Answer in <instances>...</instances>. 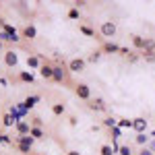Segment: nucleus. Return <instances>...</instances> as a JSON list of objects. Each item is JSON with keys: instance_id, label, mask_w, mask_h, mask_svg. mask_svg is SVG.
<instances>
[{"instance_id": "obj_1", "label": "nucleus", "mask_w": 155, "mask_h": 155, "mask_svg": "<svg viewBox=\"0 0 155 155\" xmlns=\"http://www.w3.org/2000/svg\"><path fill=\"white\" fill-rule=\"evenodd\" d=\"M0 29H2L4 33H8V35H11V41H12V44H19V41H21V35L17 33V29H15L12 25H8L4 19H0Z\"/></svg>"}, {"instance_id": "obj_2", "label": "nucleus", "mask_w": 155, "mask_h": 155, "mask_svg": "<svg viewBox=\"0 0 155 155\" xmlns=\"http://www.w3.org/2000/svg\"><path fill=\"white\" fill-rule=\"evenodd\" d=\"M74 95L79 97V99H85V101H91V89H89V85H85V83L74 85Z\"/></svg>"}, {"instance_id": "obj_3", "label": "nucleus", "mask_w": 155, "mask_h": 155, "mask_svg": "<svg viewBox=\"0 0 155 155\" xmlns=\"http://www.w3.org/2000/svg\"><path fill=\"white\" fill-rule=\"evenodd\" d=\"M85 64H87V60L85 58H72L68 62V71L71 72H83L85 71Z\"/></svg>"}, {"instance_id": "obj_4", "label": "nucleus", "mask_w": 155, "mask_h": 155, "mask_svg": "<svg viewBox=\"0 0 155 155\" xmlns=\"http://www.w3.org/2000/svg\"><path fill=\"white\" fill-rule=\"evenodd\" d=\"M4 64L8 66V68H17V64H19V56H17V52H4Z\"/></svg>"}, {"instance_id": "obj_5", "label": "nucleus", "mask_w": 155, "mask_h": 155, "mask_svg": "<svg viewBox=\"0 0 155 155\" xmlns=\"http://www.w3.org/2000/svg\"><path fill=\"white\" fill-rule=\"evenodd\" d=\"M29 130H31V124L25 122V120H19V122L15 124V132H17V137H25V134H29Z\"/></svg>"}, {"instance_id": "obj_6", "label": "nucleus", "mask_w": 155, "mask_h": 155, "mask_svg": "<svg viewBox=\"0 0 155 155\" xmlns=\"http://www.w3.org/2000/svg\"><path fill=\"white\" fill-rule=\"evenodd\" d=\"M99 31H101V35H104V37H112L114 33H116V25L112 23V21H106V23H101Z\"/></svg>"}, {"instance_id": "obj_7", "label": "nucleus", "mask_w": 155, "mask_h": 155, "mask_svg": "<svg viewBox=\"0 0 155 155\" xmlns=\"http://www.w3.org/2000/svg\"><path fill=\"white\" fill-rule=\"evenodd\" d=\"M21 37H25V39H29V41H31V39H35L37 37V29H35V25H25L23 27V31H21Z\"/></svg>"}, {"instance_id": "obj_8", "label": "nucleus", "mask_w": 155, "mask_h": 155, "mask_svg": "<svg viewBox=\"0 0 155 155\" xmlns=\"http://www.w3.org/2000/svg\"><path fill=\"white\" fill-rule=\"evenodd\" d=\"M41 58H39V54H29L27 56V66L31 68V71H35V68H41Z\"/></svg>"}, {"instance_id": "obj_9", "label": "nucleus", "mask_w": 155, "mask_h": 155, "mask_svg": "<svg viewBox=\"0 0 155 155\" xmlns=\"http://www.w3.org/2000/svg\"><path fill=\"white\" fill-rule=\"evenodd\" d=\"M52 81H56V83H64L66 81V71L62 68V66H54V77H52Z\"/></svg>"}, {"instance_id": "obj_10", "label": "nucleus", "mask_w": 155, "mask_h": 155, "mask_svg": "<svg viewBox=\"0 0 155 155\" xmlns=\"http://www.w3.org/2000/svg\"><path fill=\"white\" fill-rule=\"evenodd\" d=\"M39 74H41L44 79H52V77H54V66L48 64V62H44L41 68H39Z\"/></svg>"}, {"instance_id": "obj_11", "label": "nucleus", "mask_w": 155, "mask_h": 155, "mask_svg": "<svg viewBox=\"0 0 155 155\" xmlns=\"http://www.w3.org/2000/svg\"><path fill=\"white\" fill-rule=\"evenodd\" d=\"M132 128L139 132V134H143V130L147 128V120L145 118H134L132 120Z\"/></svg>"}, {"instance_id": "obj_12", "label": "nucleus", "mask_w": 155, "mask_h": 155, "mask_svg": "<svg viewBox=\"0 0 155 155\" xmlns=\"http://www.w3.org/2000/svg\"><path fill=\"white\" fill-rule=\"evenodd\" d=\"M89 107H91V110H95V112H104V110H106V104H104V99H101V97H95V99H91V101H89Z\"/></svg>"}, {"instance_id": "obj_13", "label": "nucleus", "mask_w": 155, "mask_h": 155, "mask_svg": "<svg viewBox=\"0 0 155 155\" xmlns=\"http://www.w3.org/2000/svg\"><path fill=\"white\" fill-rule=\"evenodd\" d=\"M39 99H41L39 95H29V97H25V99H23V106H25V110L29 112L31 107H35V104L39 101Z\"/></svg>"}, {"instance_id": "obj_14", "label": "nucleus", "mask_w": 155, "mask_h": 155, "mask_svg": "<svg viewBox=\"0 0 155 155\" xmlns=\"http://www.w3.org/2000/svg\"><path fill=\"white\" fill-rule=\"evenodd\" d=\"M15 143H17V145H27V147H33L35 139H33L31 134H25V137H17V139H15Z\"/></svg>"}, {"instance_id": "obj_15", "label": "nucleus", "mask_w": 155, "mask_h": 155, "mask_svg": "<svg viewBox=\"0 0 155 155\" xmlns=\"http://www.w3.org/2000/svg\"><path fill=\"white\" fill-rule=\"evenodd\" d=\"M101 52H106V54H114V52H120V46H118V44H112V41H106V44L101 46Z\"/></svg>"}, {"instance_id": "obj_16", "label": "nucleus", "mask_w": 155, "mask_h": 155, "mask_svg": "<svg viewBox=\"0 0 155 155\" xmlns=\"http://www.w3.org/2000/svg\"><path fill=\"white\" fill-rule=\"evenodd\" d=\"M64 112H66V106L58 101V104H52V114L54 116H64Z\"/></svg>"}, {"instance_id": "obj_17", "label": "nucleus", "mask_w": 155, "mask_h": 155, "mask_svg": "<svg viewBox=\"0 0 155 155\" xmlns=\"http://www.w3.org/2000/svg\"><path fill=\"white\" fill-rule=\"evenodd\" d=\"M79 31H81L83 35H87V37H95V29H91L89 25H85V23L79 25Z\"/></svg>"}, {"instance_id": "obj_18", "label": "nucleus", "mask_w": 155, "mask_h": 155, "mask_svg": "<svg viewBox=\"0 0 155 155\" xmlns=\"http://www.w3.org/2000/svg\"><path fill=\"white\" fill-rule=\"evenodd\" d=\"M19 79H21L23 83H33V81H35L33 72H27V71H21V72H19Z\"/></svg>"}, {"instance_id": "obj_19", "label": "nucleus", "mask_w": 155, "mask_h": 155, "mask_svg": "<svg viewBox=\"0 0 155 155\" xmlns=\"http://www.w3.org/2000/svg\"><path fill=\"white\" fill-rule=\"evenodd\" d=\"M29 134H31L33 139H46V132H44V128H37V126H31Z\"/></svg>"}, {"instance_id": "obj_20", "label": "nucleus", "mask_w": 155, "mask_h": 155, "mask_svg": "<svg viewBox=\"0 0 155 155\" xmlns=\"http://www.w3.org/2000/svg\"><path fill=\"white\" fill-rule=\"evenodd\" d=\"M2 124H4L6 128H11V126H15V124H17V120L12 118L11 114H4V116H2Z\"/></svg>"}, {"instance_id": "obj_21", "label": "nucleus", "mask_w": 155, "mask_h": 155, "mask_svg": "<svg viewBox=\"0 0 155 155\" xmlns=\"http://www.w3.org/2000/svg\"><path fill=\"white\" fill-rule=\"evenodd\" d=\"M132 46H134V48H139V50H143L145 48V39L141 35H132Z\"/></svg>"}, {"instance_id": "obj_22", "label": "nucleus", "mask_w": 155, "mask_h": 155, "mask_svg": "<svg viewBox=\"0 0 155 155\" xmlns=\"http://www.w3.org/2000/svg\"><path fill=\"white\" fill-rule=\"evenodd\" d=\"M68 19H71V21H79V19H81V11L72 6L71 11H68Z\"/></svg>"}, {"instance_id": "obj_23", "label": "nucleus", "mask_w": 155, "mask_h": 155, "mask_svg": "<svg viewBox=\"0 0 155 155\" xmlns=\"http://www.w3.org/2000/svg\"><path fill=\"white\" fill-rule=\"evenodd\" d=\"M116 151L110 147V145H101V149H99V155H114Z\"/></svg>"}, {"instance_id": "obj_24", "label": "nucleus", "mask_w": 155, "mask_h": 155, "mask_svg": "<svg viewBox=\"0 0 155 155\" xmlns=\"http://www.w3.org/2000/svg\"><path fill=\"white\" fill-rule=\"evenodd\" d=\"M101 54H104L101 50H95V52H93V54H91V56L87 58V62H97V60L101 58Z\"/></svg>"}, {"instance_id": "obj_25", "label": "nucleus", "mask_w": 155, "mask_h": 155, "mask_svg": "<svg viewBox=\"0 0 155 155\" xmlns=\"http://www.w3.org/2000/svg\"><path fill=\"white\" fill-rule=\"evenodd\" d=\"M0 145H12V139L8 134H4V132H0Z\"/></svg>"}, {"instance_id": "obj_26", "label": "nucleus", "mask_w": 155, "mask_h": 155, "mask_svg": "<svg viewBox=\"0 0 155 155\" xmlns=\"http://www.w3.org/2000/svg\"><path fill=\"white\" fill-rule=\"evenodd\" d=\"M15 147H17V149H19L23 155H29V153H31V147H27V145H17V143H15Z\"/></svg>"}, {"instance_id": "obj_27", "label": "nucleus", "mask_w": 155, "mask_h": 155, "mask_svg": "<svg viewBox=\"0 0 155 155\" xmlns=\"http://www.w3.org/2000/svg\"><path fill=\"white\" fill-rule=\"evenodd\" d=\"M104 126H107V128H116V120L114 118H106L104 120Z\"/></svg>"}, {"instance_id": "obj_28", "label": "nucleus", "mask_w": 155, "mask_h": 155, "mask_svg": "<svg viewBox=\"0 0 155 155\" xmlns=\"http://www.w3.org/2000/svg\"><path fill=\"white\" fill-rule=\"evenodd\" d=\"M118 151H120V155H132V151H130V147H128V145H122Z\"/></svg>"}, {"instance_id": "obj_29", "label": "nucleus", "mask_w": 155, "mask_h": 155, "mask_svg": "<svg viewBox=\"0 0 155 155\" xmlns=\"http://www.w3.org/2000/svg\"><path fill=\"white\" fill-rule=\"evenodd\" d=\"M120 128H132V120H120Z\"/></svg>"}, {"instance_id": "obj_30", "label": "nucleus", "mask_w": 155, "mask_h": 155, "mask_svg": "<svg viewBox=\"0 0 155 155\" xmlns=\"http://www.w3.org/2000/svg\"><path fill=\"white\" fill-rule=\"evenodd\" d=\"M41 124H44V120H41V118H37V116H35L33 120H31V126H37V128H41Z\"/></svg>"}, {"instance_id": "obj_31", "label": "nucleus", "mask_w": 155, "mask_h": 155, "mask_svg": "<svg viewBox=\"0 0 155 155\" xmlns=\"http://www.w3.org/2000/svg\"><path fill=\"white\" fill-rule=\"evenodd\" d=\"M0 41H2V44H4V41H11V35L4 33V31H0Z\"/></svg>"}, {"instance_id": "obj_32", "label": "nucleus", "mask_w": 155, "mask_h": 155, "mask_svg": "<svg viewBox=\"0 0 155 155\" xmlns=\"http://www.w3.org/2000/svg\"><path fill=\"white\" fill-rule=\"evenodd\" d=\"M137 143H139V145L147 143V134H137Z\"/></svg>"}, {"instance_id": "obj_33", "label": "nucleus", "mask_w": 155, "mask_h": 155, "mask_svg": "<svg viewBox=\"0 0 155 155\" xmlns=\"http://www.w3.org/2000/svg\"><path fill=\"white\" fill-rule=\"evenodd\" d=\"M112 134H114L112 139H118V137H120V128H118V126H116V128H112Z\"/></svg>"}, {"instance_id": "obj_34", "label": "nucleus", "mask_w": 155, "mask_h": 155, "mask_svg": "<svg viewBox=\"0 0 155 155\" xmlns=\"http://www.w3.org/2000/svg\"><path fill=\"white\" fill-rule=\"evenodd\" d=\"M0 85H2V87H6V85H8V81H6L4 77H0Z\"/></svg>"}, {"instance_id": "obj_35", "label": "nucleus", "mask_w": 155, "mask_h": 155, "mask_svg": "<svg viewBox=\"0 0 155 155\" xmlns=\"http://www.w3.org/2000/svg\"><path fill=\"white\" fill-rule=\"evenodd\" d=\"M66 155H81L79 151H66Z\"/></svg>"}, {"instance_id": "obj_36", "label": "nucleus", "mask_w": 155, "mask_h": 155, "mask_svg": "<svg viewBox=\"0 0 155 155\" xmlns=\"http://www.w3.org/2000/svg\"><path fill=\"white\" fill-rule=\"evenodd\" d=\"M2 48H4V44H2V41H0V52H2Z\"/></svg>"}, {"instance_id": "obj_37", "label": "nucleus", "mask_w": 155, "mask_h": 155, "mask_svg": "<svg viewBox=\"0 0 155 155\" xmlns=\"http://www.w3.org/2000/svg\"><path fill=\"white\" fill-rule=\"evenodd\" d=\"M39 155H46V153H39Z\"/></svg>"}]
</instances>
